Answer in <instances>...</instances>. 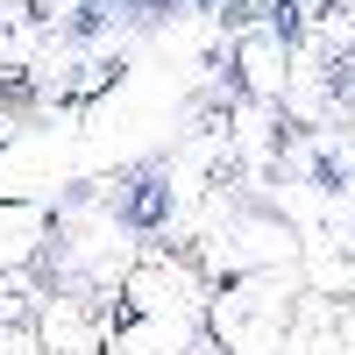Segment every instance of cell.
<instances>
[{"label": "cell", "mask_w": 355, "mask_h": 355, "mask_svg": "<svg viewBox=\"0 0 355 355\" xmlns=\"http://www.w3.org/2000/svg\"><path fill=\"white\" fill-rule=\"evenodd\" d=\"M206 291L192 256H135L107 291V355H185L206 334Z\"/></svg>", "instance_id": "obj_1"}, {"label": "cell", "mask_w": 355, "mask_h": 355, "mask_svg": "<svg viewBox=\"0 0 355 355\" xmlns=\"http://www.w3.org/2000/svg\"><path fill=\"white\" fill-rule=\"evenodd\" d=\"M299 320V277L291 270H249L206 291V341L220 355H277Z\"/></svg>", "instance_id": "obj_2"}, {"label": "cell", "mask_w": 355, "mask_h": 355, "mask_svg": "<svg viewBox=\"0 0 355 355\" xmlns=\"http://www.w3.org/2000/svg\"><path fill=\"white\" fill-rule=\"evenodd\" d=\"M43 355H107V299L100 291H57L36 313Z\"/></svg>", "instance_id": "obj_3"}, {"label": "cell", "mask_w": 355, "mask_h": 355, "mask_svg": "<svg viewBox=\"0 0 355 355\" xmlns=\"http://www.w3.org/2000/svg\"><path fill=\"white\" fill-rule=\"evenodd\" d=\"M15 8H21V0H0V15H15Z\"/></svg>", "instance_id": "obj_4"}]
</instances>
